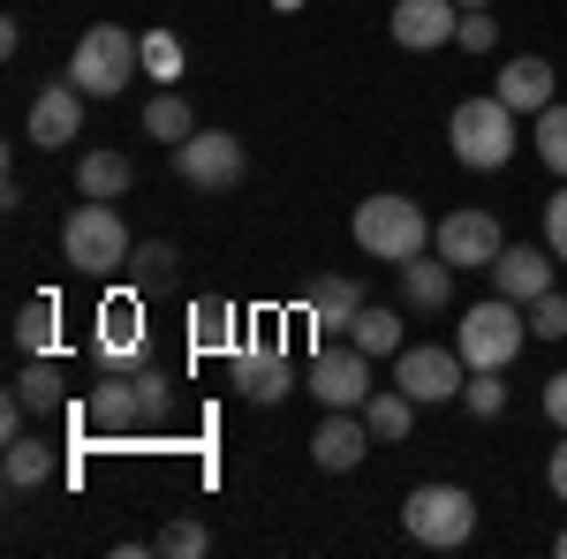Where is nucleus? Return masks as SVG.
I'll return each mask as SVG.
<instances>
[{"instance_id":"obj_1","label":"nucleus","mask_w":567,"mask_h":559,"mask_svg":"<svg viewBox=\"0 0 567 559\" xmlns=\"http://www.w3.org/2000/svg\"><path fill=\"white\" fill-rule=\"evenodd\" d=\"M349 235H355V250H363V258L393 265V272L432 250V219H424V205H416V197H393V189H379V197H363V205H355Z\"/></svg>"},{"instance_id":"obj_2","label":"nucleus","mask_w":567,"mask_h":559,"mask_svg":"<svg viewBox=\"0 0 567 559\" xmlns=\"http://www.w3.org/2000/svg\"><path fill=\"white\" fill-rule=\"evenodd\" d=\"M401 529H409V545H424V552H462V545L477 537V499H470L462 484H416V491L401 499Z\"/></svg>"},{"instance_id":"obj_3","label":"nucleus","mask_w":567,"mask_h":559,"mask_svg":"<svg viewBox=\"0 0 567 559\" xmlns=\"http://www.w3.org/2000/svg\"><path fill=\"white\" fill-rule=\"evenodd\" d=\"M446 144H454V159L477 174H499L515 159V106L499 99V91H484V99H462L454 106V122H446Z\"/></svg>"},{"instance_id":"obj_4","label":"nucleus","mask_w":567,"mask_h":559,"mask_svg":"<svg viewBox=\"0 0 567 559\" xmlns=\"http://www.w3.org/2000/svg\"><path fill=\"white\" fill-rule=\"evenodd\" d=\"M61 258L76 265V272H91V280H106V272H122L136 258V242H130V227H122V213L106 197H84L69 213V227H61Z\"/></svg>"},{"instance_id":"obj_5","label":"nucleus","mask_w":567,"mask_h":559,"mask_svg":"<svg viewBox=\"0 0 567 559\" xmlns=\"http://www.w3.org/2000/svg\"><path fill=\"white\" fill-rule=\"evenodd\" d=\"M136 69H144V39L122 31V23H91L84 39H76V53H69V84L84 91V99H114Z\"/></svg>"},{"instance_id":"obj_6","label":"nucleus","mask_w":567,"mask_h":559,"mask_svg":"<svg viewBox=\"0 0 567 559\" xmlns=\"http://www.w3.org/2000/svg\"><path fill=\"white\" fill-rule=\"evenodd\" d=\"M523 341H529V310H523V302H507V296L470 302V318L454 325V348H462L470 371H507V363L523 355Z\"/></svg>"},{"instance_id":"obj_7","label":"nucleus","mask_w":567,"mask_h":559,"mask_svg":"<svg viewBox=\"0 0 567 559\" xmlns=\"http://www.w3.org/2000/svg\"><path fill=\"white\" fill-rule=\"evenodd\" d=\"M167 393H175V379H167L159 363L106 371V386L84 401V416H91V424H106V431H130V424H152V416H167Z\"/></svg>"},{"instance_id":"obj_8","label":"nucleus","mask_w":567,"mask_h":559,"mask_svg":"<svg viewBox=\"0 0 567 559\" xmlns=\"http://www.w3.org/2000/svg\"><path fill=\"white\" fill-rule=\"evenodd\" d=\"M393 386L409 393L416 408H432V401H462L470 363H462V348H401V355H393Z\"/></svg>"},{"instance_id":"obj_9","label":"nucleus","mask_w":567,"mask_h":559,"mask_svg":"<svg viewBox=\"0 0 567 559\" xmlns=\"http://www.w3.org/2000/svg\"><path fill=\"white\" fill-rule=\"evenodd\" d=\"M371 363H379V355H363L355 341H326V348H318V363L303 371V386L318 393L326 408H363V401L379 393V386H371Z\"/></svg>"},{"instance_id":"obj_10","label":"nucleus","mask_w":567,"mask_h":559,"mask_svg":"<svg viewBox=\"0 0 567 559\" xmlns=\"http://www.w3.org/2000/svg\"><path fill=\"white\" fill-rule=\"evenodd\" d=\"M227 379L243 386V401L272 408V401H288V393H296V363H288V348L265 333V341H243L235 355H227Z\"/></svg>"},{"instance_id":"obj_11","label":"nucleus","mask_w":567,"mask_h":559,"mask_svg":"<svg viewBox=\"0 0 567 559\" xmlns=\"http://www.w3.org/2000/svg\"><path fill=\"white\" fill-rule=\"evenodd\" d=\"M432 250L446 265H454V272H492V258H499V250H507V235H499V219L492 213H470V205H462V213H446L432 227Z\"/></svg>"},{"instance_id":"obj_12","label":"nucleus","mask_w":567,"mask_h":559,"mask_svg":"<svg viewBox=\"0 0 567 559\" xmlns=\"http://www.w3.org/2000/svg\"><path fill=\"white\" fill-rule=\"evenodd\" d=\"M243 167H250V159H243V144H235L227 130H197V136L175 144V174L189 182V189H235Z\"/></svg>"},{"instance_id":"obj_13","label":"nucleus","mask_w":567,"mask_h":559,"mask_svg":"<svg viewBox=\"0 0 567 559\" xmlns=\"http://www.w3.org/2000/svg\"><path fill=\"white\" fill-rule=\"evenodd\" d=\"M91 348H99V363H106V371H136V363H152V333H144V310H136V296H114L106 310H99V333H91Z\"/></svg>"},{"instance_id":"obj_14","label":"nucleus","mask_w":567,"mask_h":559,"mask_svg":"<svg viewBox=\"0 0 567 559\" xmlns=\"http://www.w3.org/2000/svg\"><path fill=\"white\" fill-rule=\"evenodd\" d=\"M393 45H409V53H432L462 31V8L454 0H393Z\"/></svg>"},{"instance_id":"obj_15","label":"nucleus","mask_w":567,"mask_h":559,"mask_svg":"<svg viewBox=\"0 0 567 559\" xmlns=\"http://www.w3.org/2000/svg\"><path fill=\"white\" fill-rule=\"evenodd\" d=\"M553 272H560V258L553 250H537V242H507L499 258H492V280H499V296L507 302H537L545 288H553Z\"/></svg>"},{"instance_id":"obj_16","label":"nucleus","mask_w":567,"mask_h":559,"mask_svg":"<svg viewBox=\"0 0 567 559\" xmlns=\"http://www.w3.org/2000/svg\"><path fill=\"white\" fill-rule=\"evenodd\" d=\"M371 446H379V438L363 424V408H326V424L310 431V462H318V469H355Z\"/></svg>"},{"instance_id":"obj_17","label":"nucleus","mask_w":567,"mask_h":559,"mask_svg":"<svg viewBox=\"0 0 567 559\" xmlns=\"http://www.w3.org/2000/svg\"><path fill=\"white\" fill-rule=\"evenodd\" d=\"M84 136V91L69 84H45L39 99H31V144H45V152H61V144H76Z\"/></svg>"},{"instance_id":"obj_18","label":"nucleus","mask_w":567,"mask_h":559,"mask_svg":"<svg viewBox=\"0 0 567 559\" xmlns=\"http://www.w3.org/2000/svg\"><path fill=\"white\" fill-rule=\"evenodd\" d=\"M303 310H310V325L326 333V341H341L355 325V310H363V280H349V272H318L303 288Z\"/></svg>"},{"instance_id":"obj_19","label":"nucleus","mask_w":567,"mask_h":559,"mask_svg":"<svg viewBox=\"0 0 567 559\" xmlns=\"http://www.w3.org/2000/svg\"><path fill=\"white\" fill-rule=\"evenodd\" d=\"M553 84H560V76H553L545 53H515V61L499 69V84H492V91H499L515 114H545V106H553Z\"/></svg>"},{"instance_id":"obj_20","label":"nucleus","mask_w":567,"mask_h":559,"mask_svg":"<svg viewBox=\"0 0 567 559\" xmlns=\"http://www.w3.org/2000/svg\"><path fill=\"white\" fill-rule=\"evenodd\" d=\"M189 348L197 355H235L243 348V310L227 296H197L189 302Z\"/></svg>"},{"instance_id":"obj_21","label":"nucleus","mask_w":567,"mask_h":559,"mask_svg":"<svg viewBox=\"0 0 567 559\" xmlns=\"http://www.w3.org/2000/svg\"><path fill=\"white\" fill-rule=\"evenodd\" d=\"M401 296H409V310H432V318H439V310L454 302V265L439 258V250H432V258H409V265H401Z\"/></svg>"},{"instance_id":"obj_22","label":"nucleus","mask_w":567,"mask_h":559,"mask_svg":"<svg viewBox=\"0 0 567 559\" xmlns=\"http://www.w3.org/2000/svg\"><path fill=\"white\" fill-rule=\"evenodd\" d=\"M53 469H61V454H53L45 438H8V462H0L8 491H31V484H45Z\"/></svg>"},{"instance_id":"obj_23","label":"nucleus","mask_w":567,"mask_h":559,"mask_svg":"<svg viewBox=\"0 0 567 559\" xmlns=\"http://www.w3.org/2000/svg\"><path fill=\"white\" fill-rule=\"evenodd\" d=\"M130 182H136L130 152H84V167H76V189H84V197H106V205H114Z\"/></svg>"},{"instance_id":"obj_24","label":"nucleus","mask_w":567,"mask_h":559,"mask_svg":"<svg viewBox=\"0 0 567 559\" xmlns=\"http://www.w3.org/2000/svg\"><path fill=\"white\" fill-rule=\"evenodd\" d=\"M363 424H371V438H379V446H393V438H409V424H416V401H409L401 386L371 393V401H363Z\"/></svg>"},{"instance_id":"obj_25","label":"nucleus","mask_w":567,"mask_h":559,"mask_svg":"<svg viewBox=\"0 0 567 559\" xmlns=\"http://www.w3.org/2000/svg\"><path fill=\"white\" fill-rule=\"evenodd\" d=\"M349 341L363 348V355H401V310H379V302H363L349 325Z\"/></svg>"},{"instance_id":"obj_26","label":"nucleus","mask_w":567,"mask_h":559,"mask_svg":"<svg viewBox=\"0 0 567 559\" xmlns=\"http://www.w3.org/2000/svg\"><path fill=\"white\" fill-rule=\"evenodd\" d=\"M144 130L159 136V144H182V136H197V114H189V99H175V91H159V99L144 106Z\"/></svg>"},{"instance_id":"obj_27","label":"nucleus","mask_w":567,"mask_h":559,"mask_svg":"<svg viewBox=\"0 0 567 559\" xmlns=\"http://www.w3.org/2000/svg\"><path fill=\"white\" fill-rule=\"evenodd\" d=\"M16 393H23V408L53 416V408H61V371H53L45 355H31V363H23V379H16Z\"/></svg>"},{"instance_id":"obj_28","label":"nucleus","mask_w":567,"mask_h":559,"mask_svg":"<svg viewBox=\"0 0 567 559\" xmlns=\"http://www.w3.org/2000/svg\"><path fill=\"white\" fill-rule=\"evenodd\" d=\"M53 318H61L53 296L23 302V310H16V348H23V355H45V348H53Z\"/></svg>"},{"instance_id":"obj_29","label":"nucleus","mask_w":567,"mask_h":559,"mask_svg":"<svg viewBox=\"0 0 567 559\" xmlns=\"http://www.w3.org/2000/svg\"><path fill=\"white\" fill-rule=\"evenodd\" d=\"M152 545H159L167 559H205V552H213V529H205V521H189V515H182V521H167V529H159Z\"/></svg>"},{"instance_id":"obj_30","label":"nucleus","mask_w":567,"mask_h":559,"mask_svg":"<svg viewBox=\"0 0 567 559\" xmlns=\"http://www.w3.org/2000/svg\"><path fill=\"white\" fill-rule=\"evenodd\" d=\"M537 159H545L553 174H567V106H560V99L537 114Z\"/></svg>"},{"instance_id":"obj_31","label":"nucleus","mask_w":567,"mask_h":559,"mask_svg":"<svg viewBox=\"0 0 567 559\" xmlns=\"http://www.w3.org/2000/svg\"><path fill=\"white\" fill-rule=\"evenodd\" d=\"M144 76H152V84H175L182 76V39L175 31H144Z\"/></svg>"},{"instance_id":"obj_32","label":"nucleus","mask_w":567,"mask_h":559,"mask_svg":"<svg viewBox=\"0 0 567 559\" xmlns=\"http://www.w3.org/2000/svg\"><path fill=\"white\" fill-rule=\"evenodd\" d=\"M136 280H144V288H152V280H175V272H182V250H175V242H136Z\"/></svg>"},{"instance_id":"obj_33","label":"nucleus","mask_w":567,"mask_h":559,"mask_svg":"<svg viewBox=\"0 0 567 559\" xmlns=\"http://www.w3.org/2000/svg\"><path fill=\"white\" fill-rule=\"evenodd\" d=\"M462 401H470V416H499V408H507V379H499V371H470Z\"/></svg>"},{"instance_id":"obj_34","label":"nucleus","mask_w":567,"mask_h":559,"mask_svg":"<svg viewBox=\"0 0 567 559\" xmlns=\"http://www.w3.org/2000/svg\"><path fill=\"white\" fill-rule=\"evenodd\" d=\"M529 333H537V341H567V296L545 288V296L529 302Z\"/></svg>"},{"instance_id":"obj_35","label":"nucleus","mask_w":567,"mask_h":559,"mask_svg":"<svg viewBox=\"0 0 567 559\" xmlns=\"http://www.w3.org/2000/svg\"><path fill=\"white\" fill-rule=\"evenodd\" d=\"M492 39H499V23H492L484 8H462V31H454V45H470V53H492Z\"/></svg>"},{"instance_id":"obj_36","label":"nucleus","mask_w":567,"mask_h":559,"mask_svg":"<svg viewBox=\"0 0 567 559\" xmlns=\"http://www.w3.org/2000/svg\"><path fill=\"white\" fill-rule=\"evenodd\" d=\"M545 250L567 265V189H553V197H545Z\"/></svg>"},{"instance_id":"obj_37","label":"nucleus","mask_w":567,"mask_h":559,"mask_svg":"<svg viewBox=\"0 0 567 559\" xmlns=\"http://www.w3.org/2000/svg\"><path fill=\"white\" fill-rule=\"evenodd\" d=\"M545 416H553V431H567V371L545 379Z\"/></svg>"},{"instance_id":"obj_38","label":"nucleus","mask_w":567,"mask_h":559,"mask_svg":"<svg viewBox=\"0 0 567 559\" xmlns=\"http://www.w3.org/2000/svg\"><path fill=\"white\" fill-rule=\"evenodd\" d=\"M545 484H553V499H567V431H560V446H553V462H545Z\"/></svg>"},{"instance_id":"obj_39","label":"nucleus","mask_w":567,"mask_h":559,"mask_svg":"<svg viewBox=\"0 0 567 559\" xmlns=\"http://www.w3.org/2000/svg\"><path fill=\"white\" fill-rule=\"evenodd\" d=\"M0 431H8V438H23V393H8V408H0Z\"/></svg>"},{"instance_id":"obj_40","label":"nucleus","mask_w":567,"mask_h":559,"mask_svg":"<svg viewBox=\"0 0 567 559\" xmlns=\"http://www.w3.org/2000/svg\"><path fill=\"white\" fill-rule=\"evenodd\" d=\"M553 552H560V559H567V529H560V537H553Z\"/></svg>"},{"instance_id":"obj_41","label":"nucleus","mask_w":567,"mask_h":559,"mask_svg":"<svg viewBox=\"0 0 567 559\" xmlns=\"http://www.w3.org/2000/svg\"><path fill=\"white\" fill-rule=\"evenodd\" d=\"M272 8H280V15H288V8H303V0H272Z\"/></svg>"},{"instance_id":"obj_42","label":"nucleus","mask_w":567,"mask_h":559,"mask_svg":"<svg viewBox=\"0 0 567 559\" xmlns=\"http://www.w3.org/2000/svg\"><path fill=\"white\" fill-rule=\"evenodd\" d=\"M454 8H492V0H454Z\"/></svg>"}]
</instances>
